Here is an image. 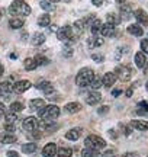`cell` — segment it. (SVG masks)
<instances>
[{
  "label": "cell",
  "instance_id": "1",
  "mask_svg": "<svg viewBox=\"0 0 148 157\" xmlns=\"http://www.w3.org/2000/svg\"><path fill=\"white\" fill-rule=\"evenodd\" d=\"M9 13L12 16H29L31 15V6L23 2V0H15L10 6H9Z\"/></svg>",
  "mask_w": 148,
  "mask_h": 157
},
{
  "label": "cell",
  "instance_id": "2",
  "mask_svg": "<svg viewBox=\"0 0 148 157\" xmlns=\"http://www.w3.org/2000/svg\"><path fill=\"white\" fill-rule=\"evenodd\" d=\"M93 77H94L93 70L89 67H84L77 73V76H76V83H77V86H80V87H86V86H90Z\"/></svg>",
  "mask_w": 148,
  "mask_h": 157
},
{
  "label": "cell",
  "instance_id": "3",
  "mask_svg": "<svg viewBox=\"0 0 148 157\" xmlns=\"http://www.w3.org/2000/svg\"><path fill=\"white\" fill-rule=\"evenodd\" d=\"M38 115L42 119H50V121H54L55 118H58L60 115V108L55 106V105H45L42 106L38 111Z\"/></svg>",
  "mask_w": 148,
  "mask_h": 157
},
{
  "label": "cell",
  "instance_id": "4",
  "mask_svg": "<svg viewBox=\"0 0 148 157\" xmlns=\"http://www.w3.org/2000/svg\"><path fill=\"white\" fill-rule=\"evenodd\" d=\"M84 144H86V147H89V148H93V150H97V151H99V150H102V148L106 147V141L103 140L102 137H99V135L91 134V135H89V137H86Z\"/></svg>",
  "mask_w": 148,
  "mask_h": 157
},
{
  "label": "cell",
  "instance_id": "5",
  "mask_svg": "<svg viewBox=\"0 0 148 157\" xmlns=\"http://www.w3.org/2000/svg\"><path fill=\"white\" fill-rule=\"evenodd\" d=\"M115 76L116 78H119L120 82H128L129 78L132 77V70L129 66H125V64H122V66H118V67L115 68Z\"/></svg>",
  "mask_w": 148,
  "mask_h": 157
},
{
  "label": "cell",
  "instance_id": "6",
  "mask_svg": "<svg viewBox=\"0 0 148 157\" xmlns=\"http://www.w3.org/2000/svg\"><path fill=\"white\" fill-rule=\"evenodd\" d=\"M73 35L74 32L71 26H61L60 29H57V36L61 41H70V39H73Z\"/></svg>",
  "mask_w": 148,
  "mask_h": 157
},
{
  "label": "cell",
  "instance_id": "7",
  "mask_svg": "<svg viewBox=\"0 0 148 157\" xmlns=\"http://www.w3.org/2000/svg\"><path fill=\"white\" fill-rule=\"evenodd\" d=\"M22 127H23V129H26L28 132H34V131H36V128H38V121H36L35 117H28L23 119Z\"/></svg>",
  "mask_w": 148,
  "mask_h": 157
},
{
  "label": "cell",
  "instance_id": "8",
  "mask_svg": "<svg viewBox=\"0 0 148 157\" xmlns=\"http://www.w3.org/2000/svg\"><path fill=\"white\" fill-rule=\"evenodd\" d=\"M13 89H15V83H12V82H9V80H5V82L0 83V95L3 96V98L10 96V93L13 92Z\"/></svg>",
  "mask_w": 148,
  "mask_h": 157
},
{
  "label": "cell",
  "instance_id": "9",
  "mask_svg": "<svg viewBox=\"0 0 148 157\" xmlns=\"http://www.w3.org/2000/svg\"><path fill=\"white\" fill-rule=\"evenodd\" d=\"M36 87L39 90H42L44 95H51L52 92H54V84L51 82H48V80H39L36 83Z\"/></svg>",
  "mask_w": 148,
  "mask_h": 157
},
{
  "label": "cell",
  "instance_id": "10",
  "mask_svg": "<svg viewBox=\"0 0 148 157\" xmlns=\"http://www.w3.org/2000/svg\"><path fill=\"white\" fill-rule=\"evenodd\" d=\"M134 16H135V19H137V22L139 23V25H144V26L148 25V15L145 13V10L137 9V10L134 12Z\"/></svg>",
  "mask_w": 148,
  "mask_h": 157
},
{
  "label": "cell",
  "instance_id": "11",
  "mask_svg": "<svg viewBox=\"0 0 148 157\" xmlns=\"http://www.w3.org/2000/svg\"><path fill=\"white\" fill-rule=\"evenodd\" d=\"M31 86L32 83L29 82V80H19L17 83H15V92L16 93H23V92H26L28 89H31Z\"/></svg>",
  "mask_w": 148,
  "mask_h": 157
},
{
  "label": "cell",
  "instance_id": "12",
  "mask_svg": "<svg viewBox=\"0 0 148 157\" xmlns=\"http://www.w3.org/2000/svg\"><path fill=\"white\" fill-rule=\"evenodd\" d=\"M57 146L54 143H48L44 148H42V156L44 157H55L57 154Z\"/></svg>",
  "mask_w": 148,
  "mask_h": 157
},
{
  "label": "cell",
  "instance_id": "13",
  "mask_svg": "<svg viewBox=\"0 0 148 157\" xmlns=\"http://www.w3.org/2000/svg\"><path fill=\"white\" fill-rule=\"evenodd\" d=\"M100 34L103 36H109V38H112L116 35V29H115L113 25H110V23H105L102 25V28H100Z\"/></svg>",
  "mask_w": 148,
  "mask_h": 157
},
{
  "label": "cell",
  "instance_id": "14",
  "mask_svg": "<svg viewBox=\"0 0 148 157\" xmlns=\"http://www.w3.org/2000/svg\"><path fill=\"white\" fill-rule=\"evenodd\" d=\"M131 127L138 129V131H148V122L142 121V119H134V121H131Z\"/></svg>",
  "mask_w": 148,
  "mask_h": 157
},
{
  "label": "cell",
  "instance_id": "15",
  "mask_svg": "<svg viewBox=\"0 0 148 157\" xmlns=\"http://www.w3.org/2000/svg\"><path fill=\"white\" fill-rule=\"evenodd\" d=\"M119 10H120V19H129L131 17V6L128 5V3H122L119 5Z\"/></svg>",
  "mask_w": 148,
  "mask_h": 157
},
{
  "label": "cell",
  "instance_id": "16",
  "mask_svg": "<svg viewBox=\"0 0 148 157\" xmlns=\"http://www.w3.org/2000/svg\"><path fill=\"white\" fill-rule=\"evenodd\" d=\"M115 82H116V76H115V73H106L102 77V83H103L105 87H110V86H113Z\"/></svg>",
  "mask_w": 148,
  "mask_h": 157
},
{
  "label": "cell",
  "instance_id": "17",
  "mask_svg": "<svg viewBox=\"0 0 148 157\" xmlns=\"http://www.w3.org/2000/svg\"><path fill=\"white\" fill-rule=\"evenodd\" d=\"M102 101V95L99 93V92H91L89 93V96L86 98V102L89 103V105H96L99 102Z\"/></svg>",
  "mask_w": 148,
  "mask_h": 157
},
{
  "label": "cell",
  "instance_id": "18",
  "mask_svg": "<svg viewBox=\"0 0 148 157\" xmlns=\"http://www.w3.org/2000/svg\"><path fill=\"white\" fill-rule=\"evenodd\" d=\"M80 135H81V128H73L65 132V138L70 141H76L80 138Z\"/></svg>",
  "mask_w": 148,
  "mask_h": 157
},
{
  "label": "cell",
  "instance_id": "19",
  "mask_svg": "<svg viewBox=\"0 0 148 157\" xmlns=\"http://www.w3.org/2000/svg\"><path fill=\"white\" fill-rule=\"evenodd\" d=\"M134 61H135V64H137V67H139V68L145 67V64H147L145 54H144L142 51H141V52H137V54H135V57H134Z\"/></svg>",
  "mask_w": 148,
  "mask_h": 157
},
{
  "label": "cell",
  "instance_id": "20",
  "mask_svg": "<svg viewBox=\"0 0 148 157\" xmlns=\"http://www.w3.org/2000/svg\"><path fill=\"white\" fill-rule=\"evenodd\" d=\"M84 21L83 19H80V21H76L73 25V32L76 35H81L83 32H84Z\"/></svg>",
  "mask_w": 148,
  "mask_h": 157
},
{
  "label": "cell",
  "instance_id": "21",
  "mask_svg": "<svg viewBox=\"0 0 148 157\" xmlns=\"http://www.w3.org/2000/svg\"><path fill=\"white\" fill-rule=\"evenodd\" d=\"M87 44H89V47H90V48H97V47L103 45V39L100 38V36H96V35H93L91 38L87 39Z\"/></svg>",
  "mask_w": 148,
  "mask_h": 157
},
{
  "label": "cell",
  "instance_id": "22",
  "mask_svg": "<svg viewBox=\"0 0 148 157\" xmlns=\"http://www.w3.org/2000/svg\"><path fill=\"white\" fill-rule=\"evenodd\" d=\"M106 21H108V23L116 26V25H119L122 19H120V16L118 15V13H108V15H106Z\"/></svg>",
  "mask_w": 148,
  "mask_h": 157
},
{
  "label": "cell",
  "instance_id": "23",
  "mask_svg": "<svg viewBox=\"0 0 148 157\" xmlns=\"http://www.w3.org/2000/svg\"><path fill=\"white\" fill-rule=\"evenodd\" d=\"M128 34H131V35H134V36H141V35L144 34V31H142V28L139 26V25H129L128 26Z\"/></svg>",
  "mask_w": 148,
  "mask_h": 157
},
{
  "label": "cell",
  "instance_id": "24",
  "mask_svg": "<svg viewBox=\"0 0 148 157\" xmlns=\"http://www.w3.org/2000/svg\"><path fill=\"white\" fill-rule=\"evenodd\" d=\"M80 109H81V105H80L79 102H70V103L65 105V112H68V113H76V112H79Z\"/></svg>",
  "mask_w": 148,
  "mask_h": 157
},
{
  "label": "cell",
  "instance_id": "25",
  "mask_svg": "<svg viewBox=\"0 0 148 157\" xmlns=\"http://www.w3.org/2000/svg\"><path fill=\"white\" fill-rule=\"evenodd\" d=\"M42 106H45V102L42 101V99H32V101L29 102V108L32 111H39Z\"/></svg>",
  "mask_w": 148,
  "mask_h": 157
},
{
  "label": "cell",
  "instance_id": "26",
  "mask_svg": "<svg viewBox=\"0 0 148 157\" xmlns=\"http://www.w3.org/2000/svg\"><path fill=\"white\" fill-rule=\"evenodd\" d=\"M100 28H102V22L99 19H93V22L90 23V31L93 35H99L100 34Z\"/></svg>",
  "mask_w": 148,
  "mask_h": 157
},
{
  "label": "cell",
  "instance_id": "27",
  "mask_svg": "<svg viewBox=\"0 0 148 157\" xmlns=\"http://www.w3.org/2000/svg\"><path fill=\"white\" fill-rule=\"evenodd\" d=\"M50 22H51V17H50V15H48V13H44V15H41V16L38 17V25H39L41 28H45V26H48V25H50Z\"/></svg>",
  "mask_w": 148,
  "mask_h": 157
},
{
  "label": "cell",
  "instance_id": "28",
  "mask_svg": "<svg viewBox=\"0 0 148 157\" xmlns=\"http://www.w3.org/2000/svg\"><path fill=\"white\" fill-rule=\"evenodd\" d=\"M23 66H25V68H26L28 71H32V70H35V68L38 67V64H36V61H35V58H31V57L23 61Z\"/></svg>",
  "mask_w": 148,
  "mask_h": 157
},
{
  "label": "cell",
  "instance_id": "29",
  "mask_svg": "<svg viewBox=\"0 0 148 157\" xmlns=\"http://www.w3.org/2000/svg\"><path fill=\"white\" fill-rule=\"evenodd\" d=\"M23 25H25V22H23L20 17H13V19H10V22H9V26L12 29H20Z\"/></svg>",
  "mask_w": 148,
  "mask_h": 157
},
{
  "label": "cell",
  "instance_id": "30",
  "mask_svg": "<svg viewBox=\"0 0 148 157\" xmlns=\"http://www.w3.org/2000/svg\"><path fill=\"white\" fill-rule=\"evenodd\" d=\"M45 42V35L41 34V32H36V34H34V36H32V44L34 45H41Z\"/></svg>",
  "mask_w": 148,
  "mask_h": 157
},
{
  "label": "cell",
  "instance_id": "31",
  "mask_svg": "<svg viewBox=\"0 0 148 157\" xmlns=\"http://www.w3.org/2000/svg\"><path fill=\"white\" fill-rule=\"evenodd\" d=\"M71 154H73V150L70 147H61V148L57 150L58 157H71Z\"/></svg>",
  "mask_w": 148,
  "mask_h": 157
},
{
  "label": "cell",
  "instance_id": "32",
  "mask_svg": "<svg viewBox=\"0 0 148 157\" xmlns=\"http://www.w3.org/2000/svg\"><path fill=\"white\" fill-rule=\"evenodd\" d=\"M35 150H36V144L35 143H28V144L22 146V153H25V154H32Z\"/></svg>",
  "mask_w": 148,
  "mask_h": 157
},
{
  "label": "cell",
  "instance_id": "33",
  "mask_svg": "<svg viewBox=\"0 0 148 157\" xmlns=\"http://www.w3.org/2000/svg\"><path fill=\"white\" fill-rule=\"evenodd\" d=\"M97 156H99V151L93 150V148H89V147L83 148V151H81V157H97Z\"/></svg>",
  "mask_w": 148,
  "mask_h": 157
},
{
  "label": "cell",
  "instance_id": "34",
  "mask_svg": "<svg viewBox=\"0 0 148 157\" xmlns=\"http://www.w3.org/2000/svg\"><path fill=\"white\" fill-rule=\"evenodd\" d=\"M9 109H10V112H13V113L22 112L23 111V103L22 102H13L10 106H9Z\"/></svg>",
  "mask_w": 148,
  "mask_h": 157
},
{
  "label": "cell",
  "instance_id": "35",
  "mask_svg": "<svg viewBox=\"0 0 148 157\" xmlns=\"http://www.w3.org/2000/svg\"><path fill=\"white\" fill-rule=\"evenodd\" d=\"M2 143H5V144H13V143H16V137L12 134V132H10V134L7 132L6 135H3V137H2Z\"/></svg>",
  "mask_w": 148,
  "mask_h": 157
},
{
  "label": "cell",
  "instance_id": "36",
  "mask_svg": "<svg viewBox=\"0 0 148 157\" xmlns=\"http://www.w3.org/2000/svg\"><path fill=\"white\" fill-rule=\"evenodd\" d=\"M100 86H102V77L94 76V77H93V80H91V83H90V87H91V89H94V90H97Z\"/></svg>",
  "mask_w": 148,
  "mask_h": 157
},
{
  "label": "cell",
  "instance_id": "37",
  "mask_svg": "<svg viewBox=\"0 0 148 157\" xmlns=\"http://www.w3.org/2000/svg\"><path fill=\"white\" fill-rule=\"evenodd\" d=\"M35 61H36L38 66H45V64L50 63V60H48L46 57H44V56H36L35 57Z\"/></svg>",
  "mask_w": 148,
  "mask_h": 157
},
{
  "label": "cell",
  "instance_id": "38",
  "mask_svg": "<svg viewBox=\"0 0 148 157\" xmlns=\"http://www.w3.org/2000/svg\"><path fill=\"white\" fill-rule=\"evenodd\" d=\"M41 7H42L44 10H48V12L55 9V6L52 5V2H48V0H46V2H41Z\"/></svg>",
  "mask_w": 148,
  "mask_h": 157
},
{
  "label": "cell",
  "instance_id": "39",
  "mask_svg": "<svg viewBox=\"0 0 148 157\" xmlns=\"http://www.w3.org/2000/svg\"><path fill=\"white\" fill-rule=\"evenodd\" d=\"M16 115L12 112V113H6V124H13L15 125V122H16Z\"/></svg>",
  "mask_w": 148,
  "mask_h": 157
},
{
  "label": "cell",
  "instance_id": "40",
  "mask_svg": "<svg viewBox=\"0 0 148 157\" xmlns=\"http://www.w3.org/2000/svg\"><path fill=\"white\" fill-rule=\"evenodd\" d=\"M71 56H73V50H71L70 47H64V48H63V57H67V58H70Z\"/></svg>",
  "mask_w": 148,
  "mask_h": 157
},
{
  "label": "cell",
  "instance_id": "41",
  "mask_svg": "<svg viewBox=\"0 0 148 157\" xmlns=\"http://www.w3.org/2000/svg\"><path fill=\"white\" fill-rule=\"evenodd\" d=\"M141 48H142L144 54H148V39H142L141 41Z\"/></svg>",
  "mask_w": 148,
  "mask_h": 157
},
{
  "label": "cell",
  "instance_id": "42",
  "mask_svg": "<svg viewBox=\"0 0 148 157\" xmlns=\"http://www.w3.org/2000/svg\"><path fill=\"white\" fill-rule=\"evenodd\" d=\"M102 157H116V151L115 150H106L105 153H102Z\"/></svg>",
  "mask_w": 148,
  "mask_h": 157
},
{
  "label": "cell",
  "instance_id": "43",
  "mask_svg": "<svg viewBox=\"0 0 148 157\" xmlns=\"http://www.w3.org/2000/svg\"><path fill=\"white\" fill-rule=\"evenodd\" d=\"M91 58H93L96 63L103 61V56H100V54H93V56H91Z\"/></svg>",
  "mask_w": 148,
  "mask_h": 157
},
{
  "label": "cell",
  "instance_id": "44",
  "mask_svg": "<svg viewBox=\"0 0 148 157\" xmlns=\"http://www.w3.org/2000/svg\"><path fill=\"white\" fill-rule=\"evenodd\" d=\"M5 129L7 131V132H13V131H15V125H13V124H6Z\"/></svg>",
  "mask_w": 148,
  "mask_h": 157
},
{
  "label": "cell",
  "instance_id": "45",
  "mask_svg": "<svg viewBox=\"0 0 148 157\" xmlns=\"http://www.w3.org/2000/svg\"><path fill=\"white\" fill-rule=\"evenodd\" d=\"M6 112H7V109H6V106L0 102V117H5L6 115Z\"/></svg>",
  "mask_w": 148,
  "mask_h": 157
},
{
  "label": "cell",
  "instance_id": "46",
  "mask_svg": "<svg viewBox=\"0 0 148 157\" xmlns=\"http://www.w3.org/2000/svg\"><path fill=\"white\" fill-rule=\"evenodd\" d=\"M108 112H109V106H102L97 109V113H100V115L102 113H108Z\"/></svg>",
  "mask_w": 148,
  "mask_h": 157
},
{
  "label": "cell",
  "instance_id": "47",
  "mask_svg": "<svg viewBox=\"0 0 148 157\" xmlns=\"http://www.w3.org/2000/svg\"><path fill=\"white\" fill-rule=\"evenodd\" d=\"M90 2H91V3H93L94 6H97V7H99V6L103 5V2H105V0H90Z\"/></svg>",
  "mask_w": 148,
  "mask_h": 157
},
{
  "label": "cell",
  "instance_id": "48",
  "mask_svg": "<svg viewBox=\"0 0 148 157\" xmlns=\"http://www.w3.org/2000/svg\"><path fill=\"white\" fill-rule=\"evenodd\" d=\"M139 108H142L144 111H147L148 112V103L147 102H141V103H139Z\"/></svg>",
  "mask_w": 148,
  "mask_h": 157
},
{
  "label": "cell",
  "instance_id": "49",
  "mask_svg": "<svg viewBox=\"0 0 148 157\" xmlns=\"http://www.w3.org/2000/svg\"><path fill=\"white\" fill-rule=\"evenodd\" d=\"M120 93H122V90H120V89H115L113 92H112V95H113L115 98H118V96H119Z\"/></svg>",
  "mask_w": 148,
  "mask_h": 157
},
{
  "label": "cell",
  "instance_id": "50",
  "mask_svg": "<svg viewBox=\"0 0 148 157\" xmlns=\"http://www.w3.org/2000/svg\"><path fill=\"white\" fill-rule=\"evenodd\" d=\"M7 157H19L16 151H7Z\"/></svg>",
  "mask_w": 148,
  "mask_h": 157
},
{
  "label": "cell",
  "instance_id": "51",
  "mask_svg": "<svg viewBox=\"0 0 148 157\" xmlns=\"http://www.w3.org/2000/svg\"><path fill=\"white\" fill-rule=\"evenodd\" d=\"M132 93H134V89H132V87H129V89H128V90H126V92H125V95L128 96V98H131V96H132Z\"/></svg>",
  "mask_w": 148,
  "mask_h": 157
},
{
  "label": "cell",
  "instance_id": "52",
  "mask_svg": "<svg viewBox=\"0 0 148 157\" xmlns=\"http://www.w3.org/2000/svg\"><path fill=\"white\" fill-rule=\"evenodd\" d=\"M124 132H125L126 135H129V134H131V132H132V131H131V129H129V127H125V128H124Z\"/></svg>",
  "mask_w": 148,
  "mask_h": 157
},
{
  "label": "cell",
  "instance_id": "53",
  "mask_svg": "<svg viewBox=\"0 0 148 157\" xmlns=\"http://www.w3.org/2000/svg\"><path fill=\"white\" fill-rule=\"evenodd\" d=\"M122 157H135V154H134V153H126V154H124Z\"/></svg>",
  "mask_w": 148,
  "mask_h": 157
},
{
  "label": "cell",
  "instance_id": "54",
  "mask_svg": "<svg viewBox=\"0 0 148 157\" xmlns=\"http://www.w3.org/2000/svg\"><path fill=\"white\" fill-rule=\"evenodd\" d=\"M3 71H5V68H3V66H2V64H0V77H2V76H3Z\"/></svg>",
  "mask_w": 148,
  "mask_h": 157
},
{
  "label": "cell",
  "instance_id": "55",
  "mask_svg": "<svg viewBox=\"0 0 148 157\" xmlns=\"http://www.w3.org/2000/svg\"><path fill=\"white\" fill-rule=\"evenodd\" d=\"M3 13H5V9H0V19H2V16H3Z\"/></svg>",
  "mask_w": 148,
  "mask_h": 157
},
{
  "label": "cell",
  "instance_id": "56",
  "mask_svg": "<svg viewBox=\"0 0 148 157\" xmlns=\"http://www.w3.org/2000/svg\"><path fill=\"white\" fill-rule=\"evenodd\" d=\"M118 2V5H122V3H125V0H116Z\"/></svg>",
  "mask_w": 148,
  "mask_h": 157
},
{
  "label": "cell",
  "instance_id": "57",
  "mask_svg": "<svg viewBox=\"0 0 148 157\" xmlns=\"http://www.w3.org/2000/svg\"><path fill=\"white\" fill-rule=\"evenodd\" d=\"M48 2H52V3H54V2H60V0H48Z\"/></svg>",
  "mask_w": 148,
  "mask_h": 157
},
{
  "label": "cell",
  "instance_id": "58",
  "mask_svg": "<svg viewBox=\"0 0 148 157\" xmlns=\"http://www.w3.org/2000/svg\"><path fill=\"white\" fill-rule=\"evenodd\" d=\"M145 73H148V67H147V71H145Z\"/></svg>",
  "mask_w": 148,
  "mask_h": 157
},
{
  "label": "cell",
  "instance_id": "59",
  "mask_svg": "<svg viewBox=\"0 0 148 157\" xmlns=\"http://www.w3.org/2000/svg\"><path fill=\"white\" fill-rule=\"evenodd\" d=\"M147 90H148V83H147Z\"/></svg>",
  "mask_w": 148,
  "mask_h": 157
}]
</instances>
